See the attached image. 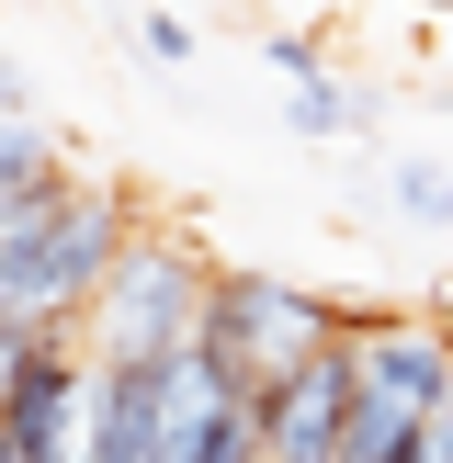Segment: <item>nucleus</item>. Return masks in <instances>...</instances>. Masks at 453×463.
Returning <instances> with one entry per match:
<instances>
[{"label":"nucleus","instance_id":"1","mask_svg":"<svg viewBox=\"0 0 453 463\" xmlns=\"http://www.w3.org/2000/svg\"><path fill=\"white\" fill-rule=\"evenodd\" d=\"M125 238H136L125 193H68L45 215L0 226V328H80L102 306Z\"/></svg>","mask_w":453,"mask_h":463},{"label":"nucleus","instance_id":"2","mask_svg":"<svg viewBox=\"0 0 453 463\" xmlns=\"http://www.w3.org/2000/svg\"><path fill=\"white\" fill-rule=\"evenodd\" d=\"M204 306H216V260H204L181 226H136L125 260H113L102 306L80 317L91 362H181L204 339Z\"/></svg>","mask_w":453,"mask_h":463},{"label":"nucleus","instance_id":"3","mask_svg":"<svg viewBox=\"0 0 453 463\" xmlns=\"http://www.w3.org/2000/svg\"><path fill=\"white\" fill-rule=\"evenodd\" d=\"M204 339L238 362L249 384H284L294 362H317L340 339V306H317L284 271H216V306H204Z\"/></svg>","mask_w":453,"mask_h":463},{"label":"nucleus","instance_id":"4","mask_svg":"<svg viewBox=\"0 0 453 463\" xmlns=\"http://www.w3.org/2000/svg\"><path fill=\"white\" fill-rule=\"evenodd\" d=\"M362 419V351H352V306H340V339L317 362H294L284 384H261V452L272 463H340Z\"/></svg>","mask_w":453,"mask_h":463},{"label":"nucleus","instance_id":"5","mask_svg":"<svg viewBox=\"0 0 453 463\" xmlns=\"http://www.w3.org/2000/svg\"><path fill=\"white\" fill-rule=\"evenodd\" d=\"M352 351H362V384H374L385 407L442 419V396H453V328H442V317H397V306H374V317H352Z\"/></svg>","mask_w":453,"mask_h":463},{"label":"nucleus","instance_id":"6","mask_svg":"<svg viewBox=\"0 0 453 463\" xmlns=\"http://www.w3.org/2000/svg\"><path fill=\"white\" fill-rule=\"evenodd\" d=\"M80 463H170V441H159V362H102V373H91Z\"/></svg>","mask_w":453,"mask_h":463},{"label":"nucleus","instance_id":"7","mask_svg":"<svg viewBox=\"0 0 453 463\" xmlns=\"http://www.w3.org/2000/svg\"><path fill=\"white\" fill-rule=\"evenodd\" d=\"M80 181H68V147L34 125V113H0V226L45 215V203H68Z\"/></svg>","mask_w":453,"mask_h":463},{"label":"nucleus","instance_id":"8","mask_svg":"<svg viewBox=\"0 0 453 463\" xmlns=\"http://www.w3.org/2000/svg\"><path fill=\"white\" fill-rule=\"evenodd\" d=\"M340 463H442V419L385 407L374 384H362V419H352V452H340Z\"/></svg>","mask_w":453,"mask_h":463},{"label":"nucleus","instance_id":"9","mask_svg":"<svg viewBox=\"0 0 453 463\" xmlns=\"http://www.w3.org/2000/svg\"><path fill=\"white\" fill-rule=\"evenodd\" d=\"M385 193H397L408 226H453V170H442V158H397V170H385Z\"/></svg>","mask_w":453,"mask_h":463},{"label":"nucleus","instance_id":"10","mask_svg":"<svg viewBox=\"0 0 453 463\" xmlns=\"http://www.w3.org/2000/svg\"><path fill=\"white\" fill-rule=\"evenodd\" d=\"M284 125H294V136H352V125H362V102L329 80V68H317V80H294V113H284Z\"/></svg>","mask_w":453,"mask_h":463},{"label":"nucleus","instance_id":"11","mask_svg":"<svg viewBox=\"0 0 453 463\" xmlns=\"http://www.w3.org/2000/svg\"><path fill=\"white\" fill-rule=\"evenodd\" d=\"M125 34H136V57H148V68H193V23H181V12H136Z\"/></svg>","mask_w":453,"mask_h":463},{"label":"nucleus","instance_id":"12","mask_svg":"<svg viewBox=\"0 0 453 463\" xmlns=\"http://www.w3.org/2000/svg\"><path fill=\"white\" fill-rule=\"evenodd\" d=\"M261 57L284 68V80H317V45H306V34H261Z\"/></svg>","mask_w":453,"mask_h":463}]
</instances>
